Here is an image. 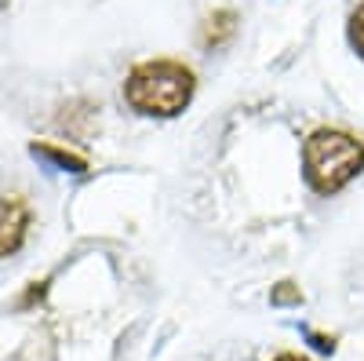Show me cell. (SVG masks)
I'll return each instance as SVG.
<instances>
[{
	"instance_id": "obj_6",
	"label": "cell",
	"mask_w": 364,
	"mask_h": 361,
	"mask_svg": "<svg viewBox=\"0 0 364 361\" xmlns=\"http://www.w3.org/2000/svg\"><path fill=\"white\" fill-rule=\"evenodd\" d=\"M269 303H277V307H288V303H302V292L295 281H281L277 288L269 292Z\"/></svg>"
},
{
	"instance_id": "obj_1",
	"label": "cell",
	"mask_w": 364,
	"mask_h": 361,
	"mask_svg": "<svg viewBox=\"0 0 364 361\" xmlns=\"http://www.w3.org/2000/svg\"><path fill=\"white\" fill-rule=\"evenodd\" d=\"M197 77L186 63L175 58H146V63L132 66L124 80V99L132 110L149 113V117H175L190 106Z\"/></svg>"
},
{
	"instance_id": "obj_4",
	"label": "cell",
	"mask_w": 364,
	"mask_h": 361,
	"mask_svg": "<svg viewBox=\"0 0 364 361\" xmlns=\"http://www.w3.org/2000/svg\"><path fill=\"white\" fill-rule=\"evenodd\" d=\"M233 37H237V11L215 8V11L204 15V22H200V44L208 51H223Z\"/></svg>"
},
{
	"instance_id": "obj_7",
	"label": "cell",
	"mask_w": 364,
	"mask_h": 361,
	"mask_svg": "<svg viewBox=\"0 0 364 361\" xmlns=\"http://www.w3.org/2000/svg\"><path fill=\"white\" fill-rule=\"evenodd\" d=\"M350 41H353V48L364 58V4H357V11L350 15Z\"/></svg>"
},
{
	"instance_id": "obj_3",
	"label": "cell",
	"mask_w": 364,
	"mask_h": 361,
	"mask_svg": "<svg viewBox=\"0 0 364 361\" xmlns=\"http://www.w3.org/2000/svg\"><path fill=\"white\" fill-rule=\"evenodd\" d=\"M33 212H29V201L22 194H4L0 197V259L15 256L22 248V241L29 234Z\"/></svg>"
},
{
	"instance_id": "obj_5",
	"label": "cell",
	"mask_w": 364,
	"mask_h": 361,
	"mask_svg": "<svg viewBox=\"0 0 364 361\" xmlns=\"http://www.w3.org/2000/svg\"><path fill=\"white\" fill-rule=\"evenodd\" d=\"M33 154H41V157L55 161L58 168H70V172H87V161H84L80 154H73V150L58 146V142H33Z\"/></svg>"
},
{
	"instance_id": "obj_2",
	"label": "cell",
	"mask_w": 364,
	"mask_h": 361,
	"mask_svg": "<svg viewBox=\"0 0 364 361\" xmlns=\"http://www.w3.org/2000/svg\"><path fill=\"white\" fill-rule=\"evenodd\" d=\"M302 161H306V183L321 197H331L364 168V142L343 128H317L302 146Z\"/></svg>"
},
{
	"instance_id": "obj_9",
	"label": "cell",
	"mask_w": 364,
	"mask_h": 361,
	"mask_svg": "<svg viewBox=\"0 0 364 361\" xmlns=\"http://www.w3.org/2000/svg\"><path fill=\"white\" fill-rule=\"evenodd\" d=\"M273 361H310V357H302V354H295V350H284V354H277Z\"/></svg>"
},
{
	"instance_id": "obj_8",
	"label": "cell",
	"mask_w": 364,
	"mask_h": 361,
	"mask_svg": "<svg viewBox=\"0 0 364 361\" xmlns=\"http://www.w3.org/2000/svg\"><path fill=\"white\" fill-rule=\"evenodd\" d=\"M310 340H314V347H317V350H328V354H331V350H336V340H331V336H321V333H310Z\"/></svg>"
}]
</instances>
